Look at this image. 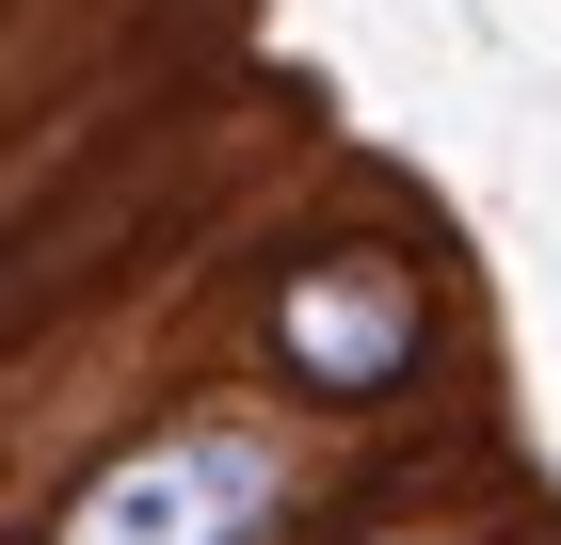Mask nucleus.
<instances>
[{"instance_id": "2", "label": "nucleus", "mask_w": 561, "mask_h": 545, "mask_svg": "<svg viewBox=\"0 0 561 545\" xmlns=\"http://www.w3.org/2000/svg\"><path fill=\"white\" fill-rule=\"evenodd\" d=\"M321 513L337 498L305 465V418L257 385V401H161L145 433H113L33 545H305Z\"/></svg>"}, {"instance_id": "1", "label": "nucleus", "mask_w": 561, "mask_h": 545, "mask_svg": "<svg viewBox=\"0 0 561 545\" xmlns=\"http://www.w3.org/2000/svg\"><path fill=\"white\" fill-rule=\"evenodd\" d=\"M466 353V305H449V257L433 225L401 209H353L321 241H273L257 289H241V370L321 433H386L417 418V385Z\"/></svg>"}]
</instances>
